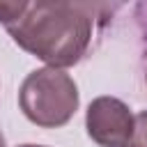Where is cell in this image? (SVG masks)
<instances>
[{
  "mask_svg": "<svg viewBox=\"0 0 147 147\" xmlns=\"http://www.w3.org/2000/svg\"><path fill=\"white\" fill-rule=\"evenodd\" d=\"M94 23L96 18L83 0H30L7 32L25 53L64 69L87 53Z\"/></svg>",
  "mask_w": 147,
  "mask_h": 147,
  "instance_id": "6da1fadb",
  "label": "cell"
},
{
  "mask_svg": "<svg viewBox=\"0 0 147 147\" xmlns=\"http://www.w3.org/2000/svg\"><path fill=\"white\" fill-rule=\"evenodd\" d=\"M18 103L32 124L57 129L64 126L78 110V87L67 71L44 67L25 76L18 90Z\"/></svg>",
  "mask_w": 147,
  "mask_h": 147,
  "instance_id": "7a4b0ae2",
  "label": "cell"
},
{
  "mask_svg": "<svg viewBox=\"0 0 147 147\" xmlns=\"http://www.w3.org/2000/svg\"><path fill=\"white\" fill-rule=\"evenodd\" d=\"M136 117L129 106L115 96H96L85 113L87 136L101 147H129Z\"/></svg>",
  "mask_w": 147,
  "mask_h": 147,
  "instance_id": "3957f363",
  "label": "cell"
},
{
  "mask_svg": "<svg viewBox=\"0 0 147 147\" xmlns=\"http://www.w3.org/2000/svg\"><path fill=\"white\" fill-rule=\"evenodd\" d=\"M28 2L30 0H0V23H5L7 28L14 21H18L28 9Z\"/></svg>",
  "mask_w": 147,
  "mask_h": 147,
  "instance_id": "277c9868",
  "label": "cell"
},
{
  "mask_svg": "<svg viewBox=\"0 0 147 147\" xmlns=\"http://www.w3.org/2000/svg\"><path fill=\"white\" fill-rule=\"evenodd\" d=\"M90 9H92V14L96 16V21L99 23H106L126 0H83Z\"/></svg>",
  "mask_w": 147,
  "mask_h": 147,
  "instance_id": "5b68a950",
  "label": "cell"
},
{
  "mask_svg": "<svg viewBox=\"0 0 147 147\" xmlns=\"http://www.w3.org/2000/svg\"><path fill=\"white\" fill-rule=\"evenodd\" d=\"M133 147H147V110L136 115V126H133Z\"/></svg>",
  "mask_w": 147,
  "mask_h": 147,
  "instance_id": "8992f818",
  "label": "cell"
},
{
  "mask_svg": "<svg viewBox=\"0 0 147 147\" xmlns=\"http://www.w3.org/2000/svg\"><path fill=\"white\" fill-rule=\"evenodd\" d=\"M136 18H138L142 39L147 41V0H136Z\"/></svg>",
  "mask_w": 147,
  "mask_h": 147,
  "instance_id": "52a82bcc",
  "label": "cell"
},
{
  "mask_svg": "<svg viewBox=\"0 0 147 147\" xmlns=\"http://www.w3.org/2000/svg\"><path fill=\"white\" fill-rule=\"evenodd\" d=\"M18 147H44V145H18Z\"/></svg>",
  "mask_w": 147,
  "mask_h": 147,
  "instance_id": "ba28073f",
  "label": "cell"
},
{
  "mask_svg": "<svg viewBox=\"0 0 147 147\" xmlns=\"http://www.w3.org/2000/svg\"><path fill=\"white\" fill-rule=\"evenodd\" d=\"M0 147H5V136L0 133Z\"/></svg>",
  "mask_w": 147,
  "mask_h": 147,
  "instance_id": "9c48e42d",
  "label": "cell"
},
{
  "mask_svg": "<svg viewBox=\"0 0 147 147\" xmlns=\"http://www.w3.org/2000/svg\"><path fill=\"white\" fill-rule=\"evenodd\" d=\"M145 80H147V67H145Z\"/></svg>",
  "mask_w": 147,
  "mask_h": 147,
  "instance_id": "30bf717a",
  "label": "cell"
},
{
  "mask_svg": "<svg viewBox=\"0 0 147 147\" xmlns=\"http://www.w3.org/2000/svg\"><path fill=\"white\" fill-rule=\"evenodd\" d=\"M131 147H133V145H131Z\"/></svg>",
  "mask_w": 147,
  "mask_h": 147,
  "instance_id": "8fae6325",
  "label": "cell"
}]
</instances>
